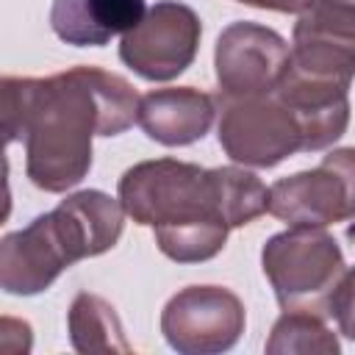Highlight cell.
Here are the masks:
<instances>
[{"mask_svg": "<svg viewBox=\"0 0 355 355\" xmlns=\"http://www.w3.org/2000/svg\"><path fill=\"white\" fill-rule=\"evenodd\" d=\"M214 67L219 97H263L288 69V44L277 31L241 19L219 33Z\"/></svg>", "mask_w": 355, "mask_h": 355, "instance_id": "cell-8", "label": "cell"}, {"mask_svg": "<svg viewBox=\"0 0 355 355\" xmlns=\"http://www.w3.org/2000/svg\"><path fill=\"white\" fill-rule=\"evenodd\" d=\"M263 349L269 355H286V352L336 355L338 341L322 316H313L305 311H283V316L275 322L272 336Z\"/></svg>", "mask_w": 355, "mask_h": 355, "instance_id": "cell-15", "label": "cell"}, {"mask_svg": "<svg viewBox=\"0 0 355 355\" xmlns=\"http://www.w3.org/2000/svg\"><path fill=\"white\" fill-rule=\"evenodd\" d=\"M67 327H69V344L75 352H83V355L130 352V344L125 341V330L114 305L97 294L80 291L72 300L67 313Z\"/></svg>", "mask_w": 355, "mask_h": 355, "instance_id": "cell-14", "label": "cell"}, {"mask_svg": "<svg viewBox=\"0 0 355 355\" xmlns=\"http://www.w3.org/2000/svg\"><path fill=\"white\" fill-rule=\"evenodd\" d=\"M247 324L241 300L222 286L180 288L161 311V333L180 355H216L236 347Z\"/></svg>", "mask_w": 355, "mask_h": 355, "instance_id": "cell-7", "label": "cell"}, {"mask_svg": "<svg viewBox=\"0 0 355 355\" xmlns=\"http://www.w3.org/2000/svg\"><path fill=\"white\" fill-rule=\"evenodd\" d=\"M139 94L100 67L39 78L25 125V169L36 189L61 194L92 169V139L119 136L136 122Z\"/></svg>", "mask_w": 355, "mask_h": 355, "instance_id": "cell-1", "label": "cell"}, {"mask_svg": "<svg viewBox=\"0 0 355 355\" xmlns=\"http://www.w3.org/2000/svg\"><path fill=\"white\" fill-rule=\"evenodd\" d=\"M216 116V100L191 86L153 89L136 103V122L147 139L164 147H186L200 141Z\"/></svg>", "mask_w": 355, "mask_h": 355, "instance_id": "cell-11", "label": "cell"}, {"mask_svg": "<svg viewBox=\"0 0 355 355\" xmlns=\"http://www.w3.org/2000/svg\"><path fill=\"white\" fill-rule=\"evenodd\" d=\"M219 144L230 161L269 169L302 150L294 114L277 97H219Z\"/></svg>", "mask_w": 355, "mask_h": 355, "instance_id": "cell-6", "label": "cell"}, {"mask_svg": "<svg viewBox=\"0 0 355 355\" xmlns=\"http://www.w3.org/2000/svg\"><path fill=\"white\" fill-rule=\"evenodd\" d=\"M53 214L58 216L78 261L111 250L125 227V211L116 197L100 189H83L61 200Z\"/></svg>", "mask_w": 355, "mask_h": 355, "instance_id": "cell-13", "label": "cell"}, {"mask_svg": "<svg viewBox=\"0 0 355 355\" xmlns=\"http://www.w3.org/2000/svg\"><path fill=\"white\" fill-rule=\"evenodd\" d=\"M352 150L330 153L316 169L280 178L266 189V211L288 227H327L355 214Z\"/></svg>", "mask_w": 355, "mask_h": 355, "instance_id": "cell-5", "label": "cell"}, {"mask_svg": "<svg viewBox=\"0 0 355 355\" xmlns=\"http://www.w3.org/2000/svg\"><path fill=\"white\" fill-rule=\"evenodd\" d=\"M261 266L283 311L327 319L338 288L352 277L338 241L322 227H288L261 250Z\"/></svg>", "mask_w": 355, "mask_h": 355, "instance_id": "cell-3", "label": "cell"}, {"mask_svg": "<svg viewBox=\"0 0 355 355\" xmlns=\"http://www.w3.org/2000/svg\"><path fill=\"white\" fill-rule=\"evenodd\" d=\"M36 80L39 78L0 75V147L3 150L19 136H25V125H28L33 94H36Z\"/></svg>", "mask_w": 355, "mask_h": 355, "instance_id": "cell-16", "label": "cell"}, {"mask_svg": "<svg viewBox=\"0 0 355 355\" xmlns=\"http://www.w3.org/2000/svg\"><path fill=\"white\" fill-rule=\"evenodd\" d=\"M144 11V0H53L50 28L64 44L103 47L130 31Z\"/></svg>", "mask_w": 355, "mask_h": 355, "instance_id": "cell-12", "label": "cell"}, {"mask_svg": "<svg viewBox=\"0 0 355 355\" xmlns=\"http://www.w3.org/2000/svg\"><path fill=\"white\" fill-rule=\"evenodd\" d=\"M349 83L336 78L305 75L297 69H286L277 89L272 92L297 119L302 133V150H324L336 139L344 136L349 122Z\"/></svg>", "mask_w": 355, "mask_h": 355, "instance_id": "cell-10", "label": "cell"}, {"mask_svg": "<svg viewBox=\"0 0 355 355\" xmlns=\"http://www.w3.org/2000/svg\"><path fill=\"white\" fill-rule=\"evenodd\" d=\"M72 263H78V255L53 211L0 239V288L8 294H42Z\"/></svg>", "mask_w": 355, "mask_h": 355, "instance_id": "cell-9", "label": "cell"}, {"mask_svg": "<svg viewBox=\"0 0 355 355\" xmlns=\"http://www.w3.org/2000/svg\"><path fill=\"white\" fill-rule=\"evenodd\" d=\"M11 216V189H8V158L0 147V225Z\"/></svg>", "mask_w": 355, "mask_h": 355, "instance_id": "cell-19", "label": "cell"}, {"mask_svg": "<svg viewBox=\"0 0 355 355\" xmlns=\"http://www.w3.org/2000/svg\"><path fill=\"white\" fill-rule=\"evenodd\" d=\"M116 194L136 225L155 230V244L169 261L202 263L227 241L219 166L205 169L175 158L141 161L119 178Z\"/></svg>", "mask_w": 355, "mask_h": 355, "instance_id": "cell-2", "label": "cell"}, {"mask_svg": "<svg viewBox=\"0 0 355 355\" xmlns=\"http://www.w3.org/2000/svg\"><path fill=\"white\" fill-rule=\"evenodd\" d=\"M33 349V330L25 319L0 316V355H25Z\"/></svg>", "mask_w": 355, "mask_h": 355, "instance_id": "cell-17", "label": "cell"}, {"mask_svg": "<svg viewBox=\"0 0 355 355\" xmlns=\"http://www.w3.org/2000/svg\"><path fill=\"white\" fill-rule=\"evenodd\" d=\"M252 8H263V11H280V14H302L311 0H236Z\"/></svg>", "mask_w": 355, "mask_h": 355, "instance_id": "cell-18", "label": "cell"}, {"mask_svg": "<svg viewBox=\"0 0 355 355\" xmlns=\"http://www.w3.org/2000/svg\"><path fill=\"white\" fill-rule=\"evenodd\" d=\"M202 36L200 17L178 0H158L122 33L119 58L144 80H172L186 72Z\"/></svg>", "mask_w": 355, "mask_h": 355, "instance_id": "cell-4", "label": "cell"}]
</instances>
